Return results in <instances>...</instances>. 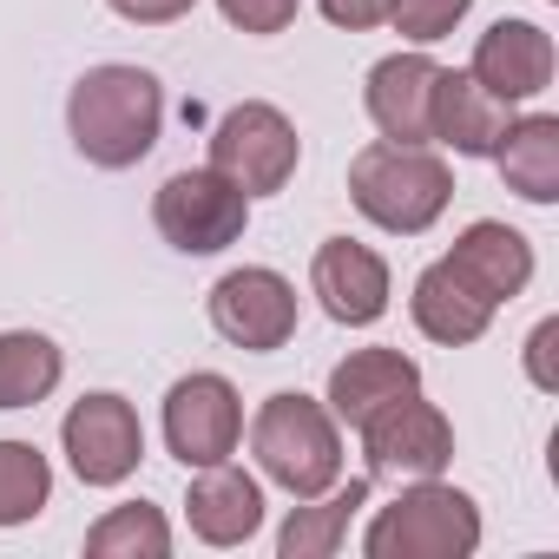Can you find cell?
I'll list each match as a JSON object with an SVG mask.
<instances>
[{
  "label": "cell",
  "mask_w": 559,
  "mask_h": 559,
  "mask_svg": "<svg viewBox=\"0 0 559 559\" xmlns=\"http://www.w3.org/2000/svg\"><path fill=\"white\" fill-rule=\"evenodd\" d=\"M158 126H165V86L145 67L106 60V67H86L67 93V132L80 158L99 171H132L158 145Z\"/></svg>",
  "instance_id": "6da1fadb"
},
{
  "label": "cell",
  "mask_w": 559,
  "mask_h": 559,
  "mask_svg": "<svg viewBox=\"0 0 559 559\" xmlns=\"http://www.w3.org/2000/svg\"><path fill=\"white\" fill-rule=\"evenodd\" d=\"M349 198L356 211L389 230V237H421L441 224L448 198H454V171L435 145H395V139H376L349 158Z\"/></svg>",
  "instance_id": "7a4b0ae2"
},
{
  "label": "cell",
  "mask_w": 559,
  "mask_h": 559,
  "mask_svg": "<svg viewBox=\"0 0 559 559\" xmlns=\"http://www.w3.org/2000/svg\"><path fill=\"white\" fill-rule=\"evenodd\" d=\"M250 454L263 467V480H276L290 500H310L323 487L343 480V421L317 402V395H270L250 421Z\"/></svg>",
  "instance_id": "3957f363"
},
{
  "label": "cell",
  "mask_w": 559,
  "mask_h": 559,
  "mask_svg": "<svg viewBox=\"0 0 559 559\" xmlns=\"http://www.w3.org/2000/svg\"><path fill=\"white\" fill-rule=\"evenodd\" d=\"M480 546V507L474 493L435 480H402V493L369 520L362 552L369 559H467Z\"/></svg>",
  "instance_id": "277c9868"
},
{
  "label": "cell",
  "mask_w": 559,
  "mask_h": 559,
  "mask_svg": "<svg viewBox=\"0 0 559 559\" xmlns=\"http://www.w3.org/2000/svg\"><path fill=\"white\" fill-rule=\"evenodd\" d=\"M304 139L270 99H243L211 126V171H224L243 198H270L297 178Z\"/></svg>",
  "instance_id": "5b68a950"
},
{
  "label": "cell",
  "mask_w": 559,
  "mask_h": 559,
  "mask_svg": "<svg viewBox=\"0 0 559 559\" xmlns=\"http://www.w3.org/2000/svg\"><path fill=\"white\" fill-rule=\"evenodd\" d=\"M152 224H158V237H165L171 250H185V257H217V250H230V243L243 237L250 198H243L224 171H211V165L171 171V178L158 185V198H152Z\"/></svg>",
  "instance_id": "8992f818"
},
{
  "label": "cell",
  "mask_w": 559,
  "mask_h": 559,
  "mask_svg": "<svg viewBox=\"0 0 559 559\" xmlns=\"http://www.w3.org/2000/svg\"><path fill=\"white\" fill-rule=\"evenodd\" d=\"M211 330L230 349L276 356L297 336V284H290L284 270H270V263L224 270L217 284H211Z\"/></svg>",
  "instance_id": "52a82bcc"
},
{
  "label": "cell",
  "mask_w": 559,
  "mask_h": 559,
  "mask_svg": "<svg viewBox=\"0 0 559 559\" xmlns=\"http://www.w3.org/2000/svg\"><path fill=\"white\" fill-rule=\"evenodd\" d=\"M60 448H67V461H73V474H80L86 487H119V480H132L139 461H145V421H139V408H132L126 395L93 389V395H80V402L67 408Z\"/></svg>",
  "instance_id": "ba28073f"
},
{
  "label": "cell",
  "mask_w": 559,
  "mask_h": 559,
  "mask_svg": "<svg viewBox=\"0 0 559 559\" xmlns=\"http://www.w3.org/2000/svg\"><path fill=\"white\" fill-rule=\"evenodd\" d=\"M362 454H369L376 480H435L454 461V421L435 402H421V389H415L362 421Z\"/></svg>",
  "instance_id": "9c48e42d"
},
{
  "label": "cell",
  "mask_w": 559,
  "mask_h": 559,
  "mask_svg": "<svg viewBox=\"0 0 559 559\" xmlns=\"http://www.w3.org/2000/svg\"><path fill=\"white\" fill-rule=\"evenodd\" d=\"M237 441H243V402H237V389L217 369L178 376L171 395H165V448L185 467H211V461H230Z\"/></svg>",
  "instance_id": "30bf717a"
},
{
  "label": "cell",
  "mask_w": 559,
  "mask_h": 559,
  "mask_svg": "<svg viewBox=\"0 0 559 559\" xmlns=\"http://www.w3.org/2000/svg\"><path fill=\"white\" fill-rule=\"evenodd\" d=\"M310 290L323 297L330 323L369 330L389 317V263H382V250H369L356 237H323L317 263H310Z\"/></svg>",
  "instance_id": "8fae6325"
},
{
  "label": "cell",
  "mask_w": 559,
  "mask_h": 559,
  "mask_svg": "<svg viewBox=\"0 0 559 559\" xmlns=\"http://www.w3.org/2000/svg\"><path fill=\"white\" fill-rule=\"evenodd\" d=\"M552 67H559V53H552V34L539 27V21H493L480 40H474V80L493 93V99H507V106H520V99H539L546 86H552Z\"/></svg>",
  "instance_id": "7c38bea8"
},
{
  "label": "cell",
  "mask_w": 559,
  "mask_h": 559,
  "mask_svg": "<svg viewBox=\"0 0 559 559\" xmlns=\"http://www.w3.org/2000/svg\"><path fill=\"white\" fill-rule=\"evenodd\" d=\"M435 73H441V67H435L421 47L389 53V60H376V67H369L362 106H369V119H376V132H382V139H395V145H435V139H428Z\"/></svg>",
  "instance_id": "4fadbf2b"
},
{
  "label": "cell",
  "mask_w": 559,
  "mask_h": 559,
  "mask_svg": "<svg viewBox=\"0 0 559 559\" xmlns=\"http://www.w3.org/2000/svg\"><path fill=\"white\" fill-rule=\"evenodd\" d=\"M513 126V106L493 99L474 73H435V112H428V139L448 145L454 158H493L500 132Z\"/></svg>",
  "instance_id": "5bb4252c"
},
{
  "label": "cell",
  "mask_w": 559,
  "mask_h": 559,
  "mask_svg": "<svg viewBox=\"0 0 559 559\" xmlns=\"http://www.w3.org/2000/svg\"><path fill=\"white\" fill-rule=\"evenodd\" d=\"M191 493H185V520L204 546H243L257 539L263 526V480L230 467V461H211V467H191Z\"/></svg>",
  "instance_id": "9a60e30c"
},
{
  "label": "cell",
  "mask_w": 559,
  "mask_h": 559,
  "mask_svg": "<svg viewBox=\"0 0 559 559\" xmlns=\"http://www.w3.org/2000/svg\"><path fill=\"white\" fill-rule=\"evenodd\" d=\"M415 389H421L415 356H402V349H349V356L330 369L323 408H330L343 428H362L369 415H382L389 402H402V395H415Z\"/></svg>",
  "instance_id": "2e32d148"
},
{
  "label": "cell",
  "mask_w": 559,
  "mask_h": 559,
  "mask_svg": "<svg viewBox=\"0 0 559 559\" xmlns=\"http://www.w3.org/2000/svg\"><path fill=\"white\" fill-rule=\"evenodd\" d=\"M448 263L467 276V284H474L493 310L513 304V297L533 284V243H526L513 224H500V217H474V224L454 237Z\"/></svg>",
  "instance_id": "e0dca14e"
},
{
  "label": "cell",
  "mask_w": 559,
  "mask_h": 559,
  "mask_svg": "<svg viewBox=\"0 0 559 559\" xmlns=\"http://www.w3.org/2000/svg\"><path fill=\"white\" fill-rule=\"evenodd\" d=\"M408 310H415V330H421L428 343H441V349H467V343H480L487 323H493V304L467 284V276H461L448 257L428 263V270L415 276Z\"/></svg>",
  "instance_id": "ac0fdd59"
},
{
  "label": "cell",
  "mask_w": 559,
  "mask_h": 559,
  "mask_svg": "<svg viewBox=\"0 0 559 559\" xmlns=\"http://www.w3.org/2000/svg\"><path fill=\"white\" fill-rule=\"evenodd\" d=\"M369 507V480H336L323 493H310L304 507H290L284 533H276V552L284 559H336L349 539V520Z\"/></svg>",
  "instance_id": "d6986e66"
},
{
  "label": "cell",
  "mask_w": 559,
  "mask_h": 559,
  "mask_svg": "<svg viewBox=\"0 0 559 559\" xmlns=\"http://www.w3.org/2000/svg\"><path fill=\"white\" fill-rule=\"evenodd\" d=\"M493 165L507 178V191H520L526 204H552L559 198V119L552 112H526L500 132Z\"/></svg>",
  "instance_id": "ffe728a7"
},
{
  "label": "cell",
  "mask_w": 559,
  "mask_h": 559,
  "mask_svg": "<svg viewBox=\"0 0 559 559\" xmlns=\"http://www.w3.org/2000/svg\"><path fill=\"white\" fill-rule=\"evenodd\" d=\"M67 376V349L40 330H0V408H40Z\"/></svg>",
  "instance_id": "44dd1931"
},
{
  "label": "cell",
  "mask_w": 559,
  "mask_h": 559,
  "mask_svg": "<svg viewBox=\"0 0 559 559\" xmlns=\"http://www.w3.org/2000/svg\"><path fill=\"white\" fill-rule=\"evenodd\" d=\"M86 552L93 559H165L171 552V520L152 500H126V507H112L86 526Z\"/></svg>",
  "instance_id": "7402d4cb"
},
{
  "label": "cell",
  "mask_w": 559,
  "mask_h": 559,
  "mask_svg": "<svg viewBox=\"0 0 559 559\" xmlns=\"http://www.w3.org/2000/svg\"><path fill=\"white\" fill-rule=\"evenodd\" d=\"M53 500V467L34 441H0V526H27Z\"/></svg>",
  "instance_id": "603a6c76"
},
{
  "label": "cell",
  "mask_w": 559,
  "mask_h": 559,
  "mask_svg": "<svg viewBox=\"0 0 559 559\" xmlns=\"http://www.w3.org/2000/svg\"><path fill=\"white\" fill-rule=\"evenodd\" d=\"M467 21V0H389V27L408 47H435Z\"/></svg>",
  "instance_id": "cb8c5ba5"
},
{
  "label": "cell",
  "mask_w": 559,
  "mask_h": 559,
  "mask_svg": "<svg viewBox=\"0 0 559 559\" xmlns=\"http://www.w3.org/2000/svg\"><path fill=\"white\" fill-rule=\"evenodd\" d=\"M217 14H224L237 34H290L297 0H217Z\"/></svg>",
  "instance_id": "d4e9b609"
},
{
  "label": "cell",
  "mask_w": 559,
  "mask_h": 559,
  "mask_svg": "<svg viewBox=\"0 0 559 559\" xmlns=\"http://www.w3.org/2000/svg\"><path fill=\"white\" fill-rule=\"evenodd\" d=\"M106 8L119 21H132V27H171V21H185L198 8V0H106Z\"/></svg>",
  "instance_id": "484cf974"
},
{
  "label": "cell",
  "mask_w": 559,
  "mask_h": 559,
  "mask_svg": "<svg viewBox=\"0 0 559 559\" xmlns=\"http://www.w3.org/2000/svg\"><path fill=\"white\" fill-rule=\"evenodd\" d=\"M552 349H559V317H546V323H539V330L526 336V376H533V389H559Z\"/></svg>",
  "instance_id": "4316f807"
},
{
  "label": "cell",
  "mask_w": 559,
  "mask_h": 559,
  "mask_svg": "<svg viewBox=\"0 0 559 559\" xmlns=\"http://www.w3.org/2000/svg\"><path fill=\"white\" fill-rule=\"evenodd\" d=\"M330 27H349V34H369L389 21V0H317Z\"/></svg>",
  "instance_id": "83f0119b"
}]
</instances>
